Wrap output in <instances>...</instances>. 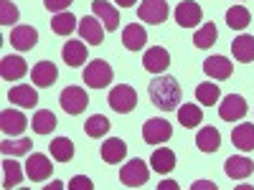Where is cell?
Wrapping results in <instances>:
<instances>
[{
  "label": "cell",
  "mask_w": 254,
  "mask_h": 190,
  "mask_svg": "<svg viewBox=\"0 0 254 190\" xmlns=\"http://www.w3.org/2000/svg\"><path fill=\"white\" fill-rule=\"evenodd\" d=\"M28 127V119L23 117V112H15V109H5L0 114V130H3L5 137H15V135H23Z\"/></svg>",
  "instance_id": "8fae6325"
},
{
  "label": "cell",
  "mask_w": 254,
  "mask_h": 190,
  "mask_svg": "<svg viewBox=\"0 0 254 190\" xmlns=\"http://www.w3.org/2000/svg\"><path fill=\"white\" fill-rule=\"evenodd\" d=\"M171 135H173V127L163 117H153L142 124V140L147 144H163V142L171 140Z\"/></svg>",
  "instance_id": "7a4b0ae2"
},
{
  "label": "cell",
  "mask_w": 254,
  "mask_h": 190,
  "mask_svg": "<svg viewBox=\"0 0 254 190\" xmlns=\"http://www.w3.org/2000/svg\"><path fill=\"white\" fill-rule=\"evenodd\" d=\"M26 173L31 180L41 183V180H49L51 173H54V165L46 155H41V152H33L28 160H26Z\"/></svg>",
  "instance_id": "ba28073f"
},
{
  "label": "cell",
  "mask_w": 254,
  "mask_h": 190,
  "mask_svg": "<svg viewBox=\"0 0 254 190\" xmlns=\"http://www.w3.org/2000/svg\"><path fill=\"white\" fill-rule=\"evenodd\" d=\"M31 79L36 87L46 89V87H54V81L59 79V69L54 66L51 61H38L36 66L31 69Z\"/></svg>",
  "instance_id": "4fadbf2b"
},
{
  "label": "cell",
  "mask_w": 254,
  "mask_h": 190,
  "mask_svg": "<svg viewBox=\"0 0 254 190\" xmlns=\"http://www.w3.org/2000/svg\"><path fill=\"white\" fill-rule=\"evenodd\" d=\"M150 167H153L155 173H160V175H168L176 167L173 150H168V147H158V150L153 152V157H150Z\"/></svg>",
  "instance_id": "603a6c76"
},
{
  "label": "cell",
  "mask_w": 254,
  "mask_h": 190,
  "mask_svg": "<svg viewBox=\"0 0 254 190\" xmlns=\"http://www.w3.org/2000/svg\"><path fill=\"white\" fill-rule=\"evenodd\" d=\"M79 36L87 41V44L99 46L102 41H104V28L99 26V20H97V18L87 15V18H81V20H79Z\"/></svg>",
  "instance_id": "e0dca14e"
},
{
  "label": "cell",
  "mask_w": 254,
  "mask_h": 190,
  "mask_svg": "<svg viewBox=\"0 0 254 190\" xmlns=\"http://www.w3.org/2000/svg\"><path fill=\"white\" fill-rule=\"evenodd\" d=\"M18 18H20V13H18V8L10 3V0H0V23L13 26Z\"/></svg>",
  "instance_id": "74e56055"
},
{
  "label": "cell",
  "mask_w": 254,
  "mask_h": 190,
  "mask_svg": "<svg viewBox=\"0 0 254 190\" xmlns=\"http://www.w3.org/2000/svg\"><path fill=\"white\" fill-rule=\"evenodd\" d=\"M61 56H64V61H66V66L76 69L87 61V46H84L81 41H66L64 48H61Z\"/></svg>",
  "instance_id": "ffe728a7"
},
{
  "label": "cell",
  "mask_w": 254,
  "mask_h": 190,
  "mask_svg": "<svg viewBox=\"0 0 254 190\" xmlns=\"http://www.w3.org/2000/svg\"><path fill=\"white\" fill-rule=\"evenodd\" d=\"M216 36H219L216 26H214V23H206V26L193 36V44H196V48H211V46L216 44Z\"/></svg>",
  "instance_id": "8d00e7d4"
},
{
  "label": "cell",
  "mask_w": 254,
  "mask_h": 190,
  "mask_svg": "<svg viewBox=\"0 0 254 190\" xmlns=\"http://www.w3.org/2000/svg\"><path fill=\"white\" fill-rule=\"evenodd\" d=\"M137 18L150 26H160L168 18V3L165 0H142L137 8Z\"/></svg>",
  "instance_id": "52a82bcc"
},
{
  "label": "cell",
  "mask_w": 254,
  "mask_h": 190,
  "mask_svg": "<svg viewBox=\"0 0 254 190\" xmlns=\"http://www.w3.org/2000/svg\"><path fill=\"white\" fill-rule=\"evenodd\" d=\"M59 101H61V109L74 117V114H81L84 109H87L89 96H87V92H84L81 87H66L61 92Z\"/></svg>",
  "instance_id": "5b68a950"
},
{
  "label": "cell",
  "mask_w": 254,
  "mask_h": 190,
  "mask_svg": "<svg viewBox=\"0 0 254 190\" xmlns=\"http://www.w3.org/2000/svg\"><path fill=\"white\" fill-rule=\"evenodd\" d=\"M115 3H117L120 8H132V5H135V0H115Z\"/></svg>",
  "instance_id": "7bdbcfd3"
},
{
  "label": "cell",
  "mask_w": 254,
  "mask_h": 190,
  "mask_svg": "<svg viewBox=\"0 0 254 190\" xmlns=\"http://www.w3.org/2000/svg\"><path fill=\"white\" fill-rule=\"evenodd\" d=\"M51 157L56 162H69L74 157V142L69 137H56L51 142Z\"/></svg>",
  "instance_id": "1f68e13d"
},
{
  "label": "cell",
  "mask_w": 254,
  "mask_h": 190,
  "mask_svg": "<svg viewBox=\"0 0 254 190\" xmlns=\"http://www.w3.org/2000/svg\"><path fill=\"white\" fill-rule=\"evenodd\" d=\"M94 15L104 23V31H117L120 28V13L110 5V3H104V0H94Z\"/></svg>",
  "instance_id": "44dd1931"
},
{
  "label": "cell",
  "mask_w": 254,
  "mask_h": 190,
  "mask_svg": "<svg viewBox=\"0 0 254 190\" xmlns=\"http://www.w3.org/2000/svg\"><path fill=\"white\" fill-rule=\"evenodd\" d=\"M196 147L201 152H216L221 147V132L216 127H203V130L196 135Z\"/></svg>",
  "instance_id": "7402d4cb"
},
{
  "label": "cell",
  "mask_w": 254,
  "mask_h": 190,
  "mask_svg": "<svg viewBox=\"0 0 254 190\" xmlns=\"http://www.w3.org/2000/svg\"><path fill=\"white\" fill-rule=\"evenodd\" d=\"M84 81H87V87H92V89H104L112 81V66L104 58L92 61L89 66L84 69Z\"/></svg>",
  "instance_id": "277c9868"
},
{
  "label": "cell",
  "mask_w": 254,
  "mask_h": 190,
  "mask_svg": "<svg viewBox=\"0 0 254 190\" xmlns=\"http://www.w3.org/2000/svg\"><path fill=\"white\" fill-rule=\"evenodd\" d=\"M142 66L150 74H163V71H168V66H171V53H168L163 46L147 48L145 56H142Z\"/></svg>",
  "instance_id": "30bf717a"
},
{
  "label": "cell",
  "mask_w": 254,
  "mask_h": 190,
  "mask_svg": "<svg viewBox=\"0 0 254 190\" xmlns=\"http://www.w3.org/2000/svg\"><path fill=\"white\" fill-rule=\"evenodd\" d=\"M84 132L89 137H104L110 132V119L104 114H92L87 122H84Z\"/></svg>",
  "instance_id": "e575fe53"
},
{
  "label": "cell",
  "mask_w": 254,
  "mask_h": 190,
  "mask_svg": "<svg viewBox=\"0 0 254 190\" xmlns=\"http://www.w3.org/2000/svg\"><path fill=\"white\" fill-rule=\"evenodd\" d=\"M178 122L186 127V130H193V127H198V124L203 122L201 107H196V104H181V107H178Z\"/></svg>",
  "instance_id": "83f0119b"
},
{
  "label": "cell",
  "mask_w": 254,
  "mask_h": 190,
  "mask_svg": "<svg viewBox=\"0 0 254 190\" xmlns=\"http://www.w3.org/2000/svg\"><path fill=\"white\" fill-rule=\"evenodd\" d=\"M74 28H76V18L71 15V13H56L54 18H51V31L56 33V36H71L74 33Z\"/></svg>",
  "instance_id": "4dcf8cb0"
},
{
  "label": "cell",
  "mask_w": 254,
  "mask_h": 190,
  "mask_svg": "<svg viewBox=\"0 0 254 190\" xmlns=\"http://www.w3.org/2000/svg\"><path fill=\"white\" fill-rule=\"evenodd\" d=\"M190 190H216V183H208V180H198L190 185Z\"/></svg>",
  "instance_id": "60d3db41"
},
{
  "label": "cell",
  "mask_w": 254,
  "mask_h": 190,
  "mask_svg": "<svg viewBox=\"0 0 254 190\" xmlns=\"http://www.w3.org/2000/svg\"><path fill=\"white\" fill-rule=\"evenodd\" d=\"M31 127H33L36 135H51V132L56 130V117H54V112L38 109V112L33 114V119H31Z\"/></svg>",
  "instance_id": "f546056e"
},
{
  "label": "cell",
  "mask_w": 254,
  "mask_h": 190,
  "mask_svg": "<svg viewBox=\"0 0 254 190\" xmlns=\"http://www.w3.org/2000/svg\"><path fill=\"white\" fill-rule=\"evenodd\" d=\"M20 180H23L20 165L13 162L10 157H5L3 160V188H15V185H20Z\"/></svg>",
  "instance_id": "d590c367"
},
{
  "label": "cell",
  "mask_w": 254,
  "mask_h": 190,
  "mask_svg": "<svg viewBox=\"0 0 254 190\" xmlns=\"http://www.w3.org/2000/svg\"><path fill=\"white\" fill-rule=\"evenodd\" d=\"M147 175H150V170H147V165L142 160H132V162H127L122 170H120V183L125 188H140L147 183Z\"/></svg>",
  "instance_id": "8992f818"
},
{
  "label": "cell",
  "mask_w": 254,
  "mask_h": 190,
  "mask_svg": "<svg viewBox=\"0 0 254 190\" xmlns=\"http://www.w3.org/2000/svg\"><path fill=\"white\" fill-rule=\"evenodd\" d=\"M231 142H234L242 152H252L254 150V124L244 122V124L234 127V132H231Z\"/></svg>",
  "instance_id": "d4e9b609"
},
{
  "label": "cell",
  "mask_w": 254,
  "mask_h": 190,
  "mask_svg": "<svg viewBox=\"0 0 254 190\" xmlns=\"http://www.w3.org/2000/svg\"><path fill=\"white\" fill-rule=\"evenodd\" d=\"M26 71H28V66H26V61L20 56H5L3 61H0V76H3L5 81L23 79Z\"/></svg>",
  "instance_id": "2e32d148"
},
{
  "label": "cell",
  "mask_w": 254,
  "mask_h": 190,
  "mask_svg": "<svg viewBox=\"0 0 254 190\" xmlns=\"http://www.w3.org/2000/svg\"><path fill=\"white\" fill-rule=\"evenodd\" d=\"M44 5H46L51 13H64V10L71 5V0H44Z\"/></svg>",
  "instance_id": "ab89813d"
},
{
  "label": "cell",
  "mask_w": 254,
  "mask_h": 190,
  "mask_svg": "<svg viewBox=\"0 0 254 190\" xmlns=\"http://www.w3.org/2000/svg\"><path fill=\"white\" fill-rule=\"evenodd\" d=\"M231 53H234L237 61L242 63H252L254 61V36H239L234 38V44H231Z\"/></svg>",
  "instance_id": "484cf974"
},
{
  "label": "cell",
  "mask_w": 254,
  "mask_h": 190,
  "mask_svg": "<svg viewBox=\"0 0 254 190\" xmlns=\"http://www.w3.org/2000/svg\"><path fill=\"white\" fill-rule=\"evenodd\" d=\"M249 23H252V13L244 5H234V8L226 10V26L231 31H244Z\"/></svg>",
  "instance_id": "f1b7e54d"
},
{
  "label": "cell",
  "mask_w": 254,
  "mask_h": 190,
  "mask_svg": "<svg viewBox=\"0 0 254 190\" xmlns=\"http://www.w3.org/2000/svg\"><path fill=\"white\" fill-rule=\"evenodd\" d=\"M145 41H147V33L137 23H130V26L122 31V44H125L127 51H140L145 46Z\"/></svg>",
  "instance_id": "cb8c5ba5"
},
{
  "label": "cell",
  "mask_w": 254,
  "mask_h": 190,
  "mask_svg": "<svg viewBox=\"0 0 254 190\" xmlns=\"http://www.w3.org/2000/svg\"><path fill=\"white\" fill-rule=\"evenodd\" d=\"M69 190H94V183L87 175H76V178H71Z\"/></svg>",
  "instance_id": "f35d334b"
},
{
  "label": "cell",
  "mask_w": 254,
  "mask_h": 190,
  "mask_svg": "<svg viewBox=\"0 0 254 190\" xmlns=\"http://www.w3.org/2000/svg\"><path fill=\"white\" fill-rule=\"evenodd\" d=\"M51 188H54V190H59V188H64V185H61V183H51V185H46V190H51Z\"/></svg>",
  "instance_id": "ee69618b"
},
{
  "label": "cell",
  "mask_w": 254,
  "mask_h": 190,
  "mask_svg": "<svg viewBox=\"0 0 254 190\" xmlns=\"http://www.w3.org/2000/svg\"><path fill=\"white\" fill-rule=\"evenodd\" d=\"M36 41H38V31L31 28V26H18L13 28L10 33V44L18 48V51H31L36 46Z\"/></svg>",
  "instance_id": "d6986e66"
},
{
  "label": "cell",
  "mask_w": 254,
  "mask_h": 190,
  "mask_svg": "<svg viewBox=\"0 0 254 190\" xmlns=\"http://www.w3.org/2000/svg\"><path fill=\"white\" fill-rule=\"evenodd\" d=\"M219 114H221V119H226V122H239V119L247 114V101H244V96L229 94V96L219 104Z\"/></svg>",
  "instance_id": "7c38bea8"
},
{
  "label": "cell",
  "mask_w": 254,
  "mask_h": 190,
  "mask_svg": "<svg viewBox=\"0 0 254 190\" xmlns=\"http://www.w3.org/2000/svg\"><path fill=\"white\" fill-rule=\"evenodd\" d=\"M201 18H203V10L198 3H193V0H183V3L176 8V23L181 28H193L201 23Z\"/></svg>",
  "instance_id": "9c48e42d"
},
{
  "label": "cell",
  "mask_w": 254,
  "mask_h": 190,
  "mask_svg": "<svg viewBox=\"0 0 254 190\" xmlns=\"http://www.w3.org/2000/svg\"><path fill=\"white\" fill-rule=\"evenodd\" d=\"M196 99L203 104V107H214V104L221 99V92L214 81H203L196 87Z\"/></svg>",
  "instance_id": "836d02e7"
},
{
  "label": "cell",
  "mask_w": 254,
  "mask_h": 190,
  "mask_svg": "<svg viewBox=\"0 0 254 190\" xmlns=\"http://www.w3.org/2000/svg\"><path fill=\"white\" fill-rule=\"evenodd\" d=\"M8 99L13 104H18V107H36L38 104V94H36V89L28 87V84H18V87H13L8 92Z\"/></svg>",
  "instance_id": "4316f807"
},
{
  "label": "cell",
  "mask_w": 254,
  "mask_h": 190,
  "mask_svg": "<svg viewBox=\"0 0 254 190\" xmlns=\"http://www.w3.org/2000/svg\"><path fill=\"white\" fill-rule=\"evenodd\" d=\"M224 170L231 180H244L254 173V162L249 157H242V155H234V157H229L226 165H224Z\"/></svg>",
  "instance_id": "9a60e30c"
},
{
  "label": "cell",
  "mask_w": 254,
  "mask_h": 190,
  "mask_svg": "<svg viewBox=\"0 0 254 190\" xmlns=\"http://www.w3.org/2000/svg\"><path fill=\"white\" fill-rule=\"evenodd\" d=\"M99 155H102V160H104V162L117 165V162H122V160H125V155H127V144H125L122 140H117V137H110L107 142H102Z\"/></svg>",
  "instance_id": "ac0fdd59"
},
{
  "label": "cell",
  "mask_w": 254,
  "mask_h": 190,
  "mask_svg": "<svg viewBox=\"0 0 254 190\" xmlns=\"http://www.w3.org/2000/svg\"><path fill=\"white\" fill-rule=\"evenodd\" d=\"M158 188H160V190H178V185H176L173 180H163Z\"/></svg>",
  "instance_id": "b9f144b4"
},
{
  "label": "cell",
  "mask_w": 254,
  "mask_h": 190,
  "mask_svg": "<svg viewBox=\"0 0 254 190\" xmlns=\"http://www.w3.org/2000/svg\"><path fill=\"white\" fill-rule=\"evenodd\" d=\"M107 104L117 112V114H127L132 112L137 107V94L132 87H127V84H120V87H115L107 96Z\"/></svg>",
  "instance_id": "3957f363"
},
{
  "label": "cell",
  "mask_w": 254,
  "mask_h": 190,
  "mask_svg": "<svg viewBox=\"0 0 254 190\" xmlns=\"http://www.w3.org/2000/svg\"><path fill=\"white\" fill-rule=\"evenodd\" d=\"M231 71H234V66L226 56H208L203 61V74L211 79H229Z\"/></svg>",
  "instance_id": "5bb4252c"
},
{
  "label": "cell",
  "mask_w": 254,
  "mask_h": 190,
  "mask_svg": "<svg viewBox=\"0 0 254 190\" xmlns=\"http://www.w3.org/2000/svg\"><path fill=\"white\" fill-rule=\"evenodd\" d=\"M147 94H150V101L160 112H173L176 107H181V84L173 79V76H158L150 81L147 87Z\"/></svg>",
  "instance_id": "6da1fadb"
},
{
  "label": "cell",
  "mask_w": 254,
  "mask_h": 190,
  "mask_svg": "<svg viewBox=\"0 0 254 190\" xmlns=\"http://www.w3.org/2000/svg\"><path fill=\"white\" fill-rule=\"evenodd\" d=\"M31 147H33V142L28 140V137H20V140H5V142H0V152H3L5 157H15V155H26V152H31Z\"/></svg>",
  "instance_id": "d6a6232c"
}]
</instances>
